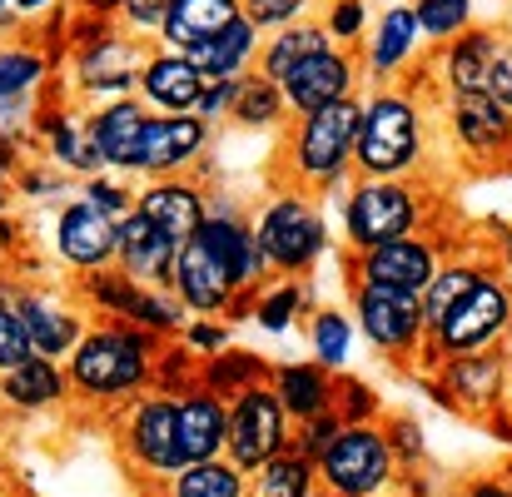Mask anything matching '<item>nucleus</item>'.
<instances>
[{
	"label": "nucleus",
	"instance_id": "37",
	"mask_svg": "<svg viewBox=\"0 0 512 497\" xmlns=\"http://www.w3.org/2000/svg\"><path fill=\"white\" fill-rule=\"evenodd\" d=\"M483 274H488V269H478V264H443V269H438V279L423 289V329H428V338L438 333V324L448 319V309H453Z\"/></svg>",
	"mask_w": 512,
	"mask_h": 497
},
{
	"label": "nucleus",
	"instance_id": "57",
	"mask_svg": "<svg viewBox=\"0 0 512 497\" xmlns=\"http://www.w3.org/2000/svg\"><path fill=\"white\" fill-rule=\"evenodd\" d=\"M5 10H10V0H0V15H5Z\"/></svg>",
	"mask_w": 512,
	"mask_h": 497
},
{
	"label": "nucleus",
	"instance_id": "2",
	"mask_svg": "<svg viewBox=\"0 0 512 497\" xmlns=\"http://www.w3.org/2000/svg\"><path fill=\"white\" fill-rule=\"evenodd\" d=\"M150 363H155V333L135 324H105L85 333L80 348L70 353V388L90 403H115L145 388Z\"/></svg>",
	"mask_w": 512,
	"mask_h": 497
},
{
	"label": "nucleus",
	"instance_id": "28",
	"mask_svg": "<svg viewBox=\"0 0 512 497\" xmlns=\"http://www.w3.org/2000/svg\"><path fill=\"white\" fill-rule=\"evenodd\" d=\"M15 314H20V324H25V333H30V343H35L40 358H70L80 348V338H85L80 319L70 309H60L55 299H45V294H25L15 304Z\"/></svg>",
	"mask_w": 512,
	"mask_h": 497
},
{
	"label": "nucleus",
	"instance_id": "45",
	"mask_svg": "<svg viewBox=\"0 0 512 497\" xmlns=\"http://www.w3.org/2000/svg\"><path fill=\"white\" fill-rule=\"evenodd\" d=\"M25 358H35V343H30V333L20 324V314L0 304V373L20 368Z\"/></svg>",
	"mask_w": 512,
	"mask_h": 497
},
{
	"label": "nucleus",
	"instance_id": "32",
	"mask_svg": "<svg viewBox=\"0 0 512 497\" xmlns=\"http://www.w3.org/2000/svg\"><path fill=\"white\" fill-rule=\"evenodd\" d=\"M269 383H274V368H269L264 358L244 353V348L214 353V358L204 363V373H199V388L214 393V398H224V403H234V398L249 393V388H269Z\"/></svg>",
	"mask_w": 512,
	"mask_h": 497
},
{
	"label": "nucleus",
	"instance_id": "16",
	"mask_svg": "<svg viewBox=\"0 0 512 497\" xmlns=\"http://www.w3.org/2000/svg\"><path fill=\"white\" fill-rule=\"evenodd\" d=\"M174 259H179V239L170 229H160L155 219H145L140 209L120 219V254L115 269L145 289H160L174 279Z\"/></svg>",
	"mask_w": 512,
	"mask_h": 497
},
{
	"label": "nucleus",
	"instance_id": "10",
	"mask_svg": "<svg viewBox=\"0 0 512 497\" xmlns=\"http://www.w3.org/2000/svg\"><path fill=\"white\" fill-rule=\"evenodd\" d=\"M155 50H145L140 35H125V30H110L105 40L75 50V80L90 100L110 105V100H125L140 90V70Z\"/></svg>",
	"mask_w": 512,
	"mask_h": 497
},
{
	"label": "nucleus",
	"instance_id": "5",
	"mask_svg": "<svg viewBox=\"0 0 512 497\" xmlns=\"http://www.w3.org/2000/svg\"><path fill=\"white\" fill-rule=\"evenodd\" d=\"M294 448V418L289 408L279 403L274 383L269 388H249L229 403V438H224V453L239 473H259L264 463L284 458Z\"/></svg>",
	"mask_w": 512,
	"mask_h": 497
},
{
	"label": "nucleus",
	"instance_id": "23",
	"mask_svg": "<svg viewBox=\"0 0 512 497\" xmlns=\"http://www.w3.org/2000/svg\"><path fill=\"white\" fill-rule=\"evenodd\" d=\"M443 398L468 413H498L508 398V358L503 353H473V358H448L443 368Z\"/></svg>",
	"mask_w": 512,
	"mask_h": 497
},
{
	"label": "nucleus",
	"instance_id": "25",
	"mask_svg": "<svg viewBox=\"0 0 512 497\" xmlns=\"http://www.w3.org/2000/svg\"><path fill=\"white\" fill-rule=\"evenodd\" d=\"M259 50H264V35L239 15L229 30H219L214 40H204V45H194V50H184V55L194 60V70H199L204 80H244V75H254Z\"/></svg>",
	"mask_w": 512,
	"mask_h": 497
},
{
	"label": "nucleus",
	"instance_id": "31",
	"mask_svg": "<svg viewBox=\"0 0 512 497\" xmlns=\"http://www.w3.org/2000/svg\"><path fill=\"white\" fill-rule=\"evenodd\" d=\"M274 393H279V403L289 408L294 423H309V418L334 413V383H329V368L324 363L274 368Z\"/></svg>",
	"mask_w": 512,
	"mask_h": 497
},
{
	"label": "nucleus",
	"instance_id": "17",
	"mask_svg": "<svg viewBox=\"0 0 512 497\" xmlns=\"http://www.w3.org/2000/svg\"><path fill=\"white\" fill-rule=\"evenodd\" d=\"M55 244H60V254H65L80 274H95V269L115 264V254H120V219L100 214V209L85 204V199H75V204L60 209Z\"/></svg>",
	"mask_w": 512,
	"mask_h": 497
},
{
	"label": "nucleus",
	"instance_id": "50",
	"mask_svg": "<svg viewBox=\"0 0 512 497\" xmlns=\"http://www.w3.org/2000/svg\"><path fill=\"white\" fill-rule=\"evenodd\" d=\"M184 338H189V348H194V353H209V358L229 348V329H219V324H204V319H194V324L184 329Z\"/></svg>",
	"mask_w": 512,
	"mask_h": 497
},
{
	"label": "nucleus",
	"instance_id": "35",
	"mask_svg": "<svg viewBox=\"0 0 512 497\" xmlns=\"http://www.w3.org/2000/svg\"><path fill=\"white\" fill-rule=\"evenodd\" d=\"M319 488V463L314 458H304V453H284V458H274V463H264L259 473H254V483H249V493L254 497H309Z\"/></svg>",
	"mask_w": 512,
	"mask_h": 497
},
{
	"label": "nucleus",
	"instance_id": "29",
	"mask_svg": "<svg viewBox=\"0 0 512 497\" xmlns=\"http://www.w3.org/2000/svg\"><path fill=\"white\" fill-rule=\"evenodd\" d=\"M244 15V0H174L170 25H165V50H194L204 40H214L219 30H229Z\"/></svg>",
	"mask_w": 512,
	"mask_h": 497
},
{
	"label": "nucleus",
	"instance_id": "52",
	"mask_svg": "<svg viewBox=\"0 0 512 497\" xmlns=\"http://www.w3.org/2000/svg\"><path fill=\"white\" fill-rule=\"evenodd\" d=\"M463 497H512V483H503V478H478V483L463 488Z\"/></svg>",
	"mask_w": 512,
	"mask_h": 497
},
{
	"label": "nucleus",
	"instance_id": "7",
	"mask_svg": "<svg viewBox=\"0 0 512 497\" xmlns=\"http://www.w3.org/2000/svg\"><path fill=\"white\" fill-rule=\"evenodd\" d=\"M254 239L264 249V264L274 274H304L324 244H329V229H324V214L304 199V194H279L259 209L254 219Z\"/></svg>",
	"mask_w": 512,
	"mask_h": 497
},
{
	"label": "nucleus",
	"instance_id": "14",
	"mask_svg": "<svg viewBox=\"0 0 512 497\" xmlns=\"http://www.w3.org/2000/svg\"><path fill=\"white\" fill-rule=\"evenodd\" d=\"M279 90H284L294 120L319 115V110L339 105V100H348V95H358V60H353V50L329 45V50L309 55V60L279 85Z\"/></svg>",
	"mask_w": 512,
	"mask_h": 497
},
{
	"label": "nucleus",
	"instance_id": "11",
	"mask_svg": "<svg viewBox=\"0 0 512 497\" xmlns=\"http://www.w3.org/2000/svg\"><path fill=\"white\" fill-rule=\"evenodd\" d=\"M125 453L140 473L150 478H174L184 468L179 458V398L170 393H155V398H140L125 418Z\"/></svg>",
	"mask_w": 512,
	"mask_h": 497
},
{
	"label": "nucleus",
	"instance_id": "38",
	"mask_svg": "<svg viewBox=\"0 0 512 497\" xmlns=\"http://www.w3.org/2000/svg\"><path fill=\"white\" fill-rule=\"evenodd\" d=\"M413 10H418L423 40L433 45H448L473 30V0H413Z\"/></svg>",
	"mask_w": 512,
	"mask_h": 497
},
{
	"label": "nucleus",
	"instance_id": "20",
	"mask_svg": "<svg viewBox=\"0 0 512 497\" xmlns=\"http://www.w3.org/2000/svg\"><path fill=\"white\" fill-rule=\"evenodd\" d=\"M498 45H503V30H468V35L438 45V55L423 70L443 85V95H473V90H488Z\"/></svg>",
	"mask_w": 512,
	"mask_h": 497
},
{
	"label": "nucleus",
	"instance_id": "42",
	"mask_svg": "<svg viewBox=\"0 0 512 497\" xmlns=\"http://www.w3.org/2000/svg\"><path fill=\"white\" fill-rule=\"evenodd\" d=\"M309 10H314V0H244V20H249L259 35L289 30V25H299Z\"/></svg>",
	"mask_w": 512,
	"mask_h": 497
},
{
	"label": "nucleus",
	"instance_id": "12",
	"mask_svg": "<svg viewBox=\"0 0 512 497\" xmlns=\"http://www.w3.org/2000/svg\"><path fill=\"white\" fill-rule=\"evenodd\" d=\"M209 150V125L199 115H150L125 169L150 174V179H174Z\"/></svg>",
	"mask_w": 512,
	"mask_h": 497
},
{
	"label": "nucleus",
	"instance_id": "26",
	"mask_svg": "<svg viewBox=\"0 0 512 497\" xmlns=\"http://www.w3.org/2000/svg\"><path fill=\"white\" fill-rule=\"evenodd\" d=\"M135 209H140L145 219H155L160 229H170L179 244H189V239L204 229V219H209V199H204V189L189 184V179H160V184H150Z\"/></svg>",
	"mask_w": 512,
	"mask_h": 497
},
{
	"label": "nucleus",
	"instance_id": "22",
	"mask_svg": "<svg viewBox=\"0 0 512 497\" xmlns=\"http://www.w3.org/2000/svg\"><path fill=\"white\" fill-rule=\"evenodd\" d=\"M418 40H423V25H418V10L413 5H388L373 20V30H368V60H363L373 90H383V85L398 80V70L413 60Z\"/></svg>",
	"mask_w": 512,
	"mask_h": 497
},
{
	"label": "nucleus",
	"instance_id": "15",
	"mask_svg": "<svg viewBox=\"0 0 512 497\" xmlns=\"http://www.w3.org/2000/svg\"><path fill=\"white\" fill-rule=\"evenodd\" d=\"M438 269H443L438 244H428L418 234L358 254V284H383V289H408V294H423L438 279Z\"/></svg>",
	"mask_w": 512,
	"mask_h": 497
},
{
	"label": "nucleus",
	"instance_id": "18",
	"mask_svg": "<svg viewBox=\"0 0 512 497\" xmlns=\"http://www.w3.org/2000/svg\"><path fill=\"white\" fill-rule=\"evenodd\" d=\"M224 269H229V279H234V289L244 294L249 284H259L264 279V249H259V239H254V224H244L229 204H214L209 209V219H204V229L194 234Z\"/></svg>",
	"mask_w": 512,
	"mask_h": 497
},
{
	"label": "nucleus",
	"instance_id": "9",
	"mask_svg": "<svg viewBox=\"0 0 512 497\" xmlns=\"http://www.w3.org/2000/svg\"><path fill=\"white\" fill-rule=\"evenodd\" d=\"M353 324L358 333L393 353V358H408L428 329H423V294H408V289H383V284H358L353 294Z\"/></svg>",
	"mask_w": 512,
	"mask_h": 497
},
{
	"label": "nucleus",
	"instance_id": "30",
	"mask_svg": "<svg viewBox=\"0 0 512 497\" xmlns=\"http://www.w3.org/2000/svg\"><path fill=\"white\" fill-rule=\"evenodd\" d=\"M334 40H329V30L319 25V20H299V25H289V30H274V35H264V50H259V75L264 80H274V85H284L309 55H319V50H329Z\"/></svg>",
	"mask_w": 512,
	"mask_h": 497
},
{
	"label": "nucleus",
	"instance_id": "6",
	"mask_svg": "<svg viewBox=\"0 0 512 497\" xmlns=\"http://www.w3.org/2000/svg\"><path fill=\"white\" fill-rule=\"evenodd\" d=\"M512 329V289L488 269L453 309L448 319L438 324V333L428 338L438 348V358H473V353H488L503 333Z\"/></svg>",
	"mask_w": 512,
	"mask_h": 497
},
{
	"label": "nucleus",
	"instance_id": "24",
	"mask_svg": "<svg viewBox=\"0 0 512 497\" xmlns=\"http://www.w3.org/2000/svg\"><path fill=\"white\" fill-rule=\"evenodd\" d=\"M224 438H229L224 398H214L204 388H189L179 398V458H184V468L189 463H214L224 453Z\"/></svg>",
	"mask_w": 512,
	"mask_h": 497
},
{
	"label": "nucleus",
	"instance_id": "33",
	"mask_svg": "<svg viewBox=\"0 0 512 497\" xmlns=\"http://www.w3.org/2000/svg\"><path fill=\"white\" fill-rule=\"evenodd\" d=\"M65 388H70V378L55 368V358H25L20 368H10V373H0V398L10 403V408H50L55 398H65Z\"/></svg>",
	"mask_w": 512,
	"mask_h": 497
},
{
	"label": "nucleus",
	"instance_id": "51",
	"mask_svg": "<svg viewBox=\"0 0 512 497\" xmlns=\"http://www.w3.org/2000/svg\"><path fill=\"white\" fill-rule=\"evenodd\" d=\"M368 413H373V393L363 383H348L339 398V418L343 423H368Z\"/></svg>",
	"mask_w": 512,
	"mask_h": 497
},
{
	"label": "nucleus",
	"instance_id": "44",
	"mask_svg": "<svg viewBox=\"0 0 512 497\" xmlns=\"http://www.w3.org/2000/svg\"><path fill=\"white\" fill-rule=\"evenodd\" d=\"M343 428H348V423H343L339 413H324V418L299 423V433H294V453H304V458H314V463H319V458L334 448V438H339Z\"/></svg>",
	"mask_w": 512,
	"mask_h": 497
},
{
	"label": "nucleus",
	"instance_id": "49",
	"mask_svg": "<svg viewBox=\"0 0 512 497\" xmlns=\"http://www.w3.org/2000/svg\"><path fill=\"white\" fill-rule=\"evenodd\" d=\"M488 95L512 110V40H508V30H503V45H498L493 70H488Z\"/></svg>",
	"mask_w": 512,
	"mask_h": 497
},
{
	"label": "nucleus",
	"instance_id": "27",
	"mask_svg": "<svg viewBox=\"0 0 512 497\" xmlns=\"http://www.w3.org/2000/svg\"><path fill=\"white\" fill-rule=\"evenodd\" d=\"M145 120H150L145 100L125 95V100L100 105V110L85 120V140L100 150V160H105L110 169H125L130 150H135V140H140V130H145Z\"/></svg>",
	"mask_w": 512,
	"mask_h": 497
},
{
	"label": "nucleus",
	"instance_id": "36",
	"mask_svg": "<svg viewBox=\"0 0 512 497\" xmlns=\"http://www.w3.org/2000/svg\"><path fill=\"white\" fill-rule=\"evenodd\" d=\"M229 120L244 125V130H269V125L289 120V100H284V90H279L274 80H264V75L254 70V75L239 80V100H234V115H229Z\"/></svg>",
	"mask_w": 512,
	"mask_h": 497
},
{
	"label": "nucleus",
	"instance_id": "1",
	"mask_svg": "<svg viewBox=\"0 0 512 497\" xmlns=\"http://www.w3.org/2000/svg\"><path fill=\"white\" fill-rule=\"evenodd\" d=\"M418 160H423V110L413 90L383 85L363 95V130L353 150L358 179H403L408 169H418Z\"/></svg>",
	"mask_w": 512,
	"mask_h": 497
},
{
	"label": "nucleus",
	"instance_id": "58",
	"mask_svg": "<svg viewBox=\"0 0 512 497\" xmlns=\"http://www.w3.org/2000/svg\"><path fill=\"white\" fill-rule=\"evenodd\" d=\"M508 40H512V15H508Z\"/></svg>",
	"mask_w": 512,
	"mask_h": 497
},
{
	"label": "nucleus",
	"instance_id": "3",
	"mask_svg": "<svg viewBox=\"0 0 512 497\" xmlns=\"http://www.w3.org/2000/svg\"><path fill=\"white\" fill-rule=\"evenodd\" d=\"M358 130H363V95H348L339 105L294 120L289 135V169L299 184H329L339 189L343 174L353 169L358 150Z\"/></svg>",
	"mask_w": 512,
	"mask_h": 497
},
{
	"label": "nucleus",
	"instance_id": "56",
	"mask_svg": "<svg viewBox=\"0 0 512 497\" xmlns=\"http://www.w3.org/2000/svg\"><path fill=\"white\" fill-rule=\"evenodd\" d=\"M309 497H334V493H324V488H314V493H309Z\"/></svg>",
	"mask_w": 512,
	"mask_h": 497
},
{
	"label": "nucleus",
	"instance_id": "47",
	"mask_svg": "<svg viewBox=\"0 0 512 497\" xmlns=\"http://www.w3.org/2000/svg\"><path fill=\"white\" fill-rule=\"evenodd\" d=\"M85 204H95V209H100V214H110V219H125V214H135V204H140V199H130L115 179L95 174V179L85 184Z\"/></svg>",
	"mask_w": 512,
	"mask_h": 497
},
{
	"label": "nucleus",
	"instance_id": "43",
	"mask_svg": "<svg viewBox=\"0 0 512 497\" xmlns=\"http://www.w3.org/2000/svg\"><path fill=\"white\" fill-rule=\"evenodd\" d=\"M304 309V289L299 284H274L269 294H259V309H254V319L264 324L269 333H284L294 324V314Z\"/></svg>",
	"mask_w": 512,
	"mask_h": 497
},
{
	"label": "nucleus",
	"instance_id": "8",
	"mask_svg": "<svg viewBox=\"0 0 512 497\" xmlns=\"http://www.w3.org/2000/svg\"><path fill=\"white\" fill-rule=\"evenodd\" d=\"M393 468H398L393 438L368 423H348L334 438V448L319 458V488L334 497H373L388 488Z\"/></svg>",
	"mask_w": 512,
	"mask_h": 497
},
{
	"label": "nucleus",
	"instance_id": "21",
	"mask_svg": "<svg viewBox=\"0 0 512 497\" xmlns=\"http://www.w3.org/2000/svg\"><path fill=\"white\" fill-rule=\"evenodd\" d=\"M174 299L189 309V314H219L229 299H239V289H234V279H229V269L199 244V239H189V244H179V259H174V279H170Z\"/></svg>",
	"mask_w": 512,
	"mask_h": 497
},
{
	"label": "nucleus",
	"instance_id": "46",
	"mask_svg": "<svg viewBox=\"0 0 512 497\" xmlns=\"http://www.w3.org/2000/svg\"><path fill=\"white\" fill-rule=\"evenodd\" d=\"M170 5L174 0H125V25L140 35V40H160L165 25H170Z\"/></svg>",
	"mask_w": 512,
	"mask_h": 497
},
{
	"label": "nucleus",
	"instance_id": "41",
	"mask_svg": "<svg viewBox=\"0 0 512 497\" xmlns=\"http://www.w3.org/2000/svg\"><path fill=\"white\" fill-rule=\"evenodd\" d=\"M319 25L329 30V40L334 45H343V50H353L373 25H368V5L363 0H329L324 5V15H319Z\"/></svg>",
	"mask_w": 512,
	"mask_h": 497
},
{
	"label": "nucleus",
	"instance_id": "13",
	"mask_svg": "<svg viewBox=\"0 0 512 497\" xmlns=\"http://www.w3.org/2000/svg\"><path fill=\"white\" fill-rule=\"evenodd\" d=\"M448 130L458 150L478 165H508L512 160V110L498 105L488 90L448 95Z\"/></svg>",
	"mask_w": 512,
	"mask_h": 497
},
{
	"label": "nucleus",
	"instance_id": "54",
	"mask_svg": "<svg viewBox=\"0 0 512 497\" xmlns=\"http://www.w3.org/2000/svg\"><path fill=\"white\" fill-rule=\"evenodd\" d=\"M493 428H498V438H508L512 443V393H508V408H503V413H493Z\"/></svg>",
	"mask_w": 512,
	"mask_h": 497
},
{
	"label": "nucleus",
	"instance_id": "4",
	"mask_svg": "<svg viewBox=\"0 0 512 497\" xmlns=\"http://www.w3.org/2000/svg\"><path fill=\"white\" fill-rule=\"evenodd\" d=\"M423 199L408 179H358L343 199V234L358 254L418 234Z\"/></svg>",
	"mask_w": 512,
	"mask_h": 497
},
{
	"label": "nucleus",
	"instance_id": "40",
	"mask_svg": "<svg viewBox=\"0 0 512 497\" xmlns=\"http://www.w3.org/2000/svg\"><path fill=\"white\" fill-rule=\"evenodd\" d=\"M40 80H45V55L40 50H30V45H5L0 50V105L30 95Z\"/></svg>",
	"mask_w": 512,
	"mask_h": 497
},
{
	"label": "nucleus",
	"instance_id": "55",
	"mask_svg": "<svg viewBox=\"0 0 512 497\" xmlns=\"http://www.w3.org/2000/svg\"><path fill=\"white\" fill-rule=\"evenodd\" d=\"M55 0H10V10H20V15H40V10H50Z\"/></svg>",
	"mask_w": 512,
	"mask_h": 497
},
{
	"label": "nucleus",
	"instance_id": "34",
	"mask_svg": "<svg viewBox=\"0 0 512 497\" xmlns=\"http://www.w3.org/2000/svg\"><path fill=\"white\" fill-rule=\"evenodd\" d=\"M170 497H249V473H239L229 458L189 463L170 478Z\"/></svg>",
	"mask_w": 512,
	"mask_h": 497
},
{
	"label": "nucleus",
	"instance_id": "53",
	"mask_svg": "<svg viewBox=\"0 0 512 497\" xmlns=\"http://www.w3.org/2000/svg\"><path fill=\"white\" fill-rule=\"evenodd\" d=\"M80 5H85L90 15H100V20H110L115 10H125V0H80Z\"/></svg>",
	"mask_w": 512,
	"mask_h": 497
},
{
	"label": "nucleus",
	"instance_id": "19",
	"mask_svg": "<svg viewBox=\"0 0 512 497\" xmlns=\"http://www.w3.org/2000/svg\"><path fill=\"white\" fill-rule=\"evenodd\" d=\"M204 90H209V80L194 70V60L184 50H155L145 60V70H140V90L135 95L150 110H160V115H194Z\"/></svg>",
	"mask_w": 512,
	"mask_h": 497
},
{
	"label": "nucleus",
	"instance_id": "39",
	"mask_svg": "<svg viewBox=\"0 0 512 497\" xmlns=\"http://www.w3.org/2000/svg\"><path fill=\"white\" fill-rule=\"evenodd\" d=\"M353 333H358V324H353L343 309H319V314L309 319V343H314V358H319L324 368H339V363H348Z\"/></svg>",
	"mask_w": 512,
	"mask_h": 497
},
{
	"label": "nucleus",
	"instance_id": "48",
	"mask_svg": "<svg viewBox=\"0 0 512 497\" xmlns=\"http://www.w3.org/2000/svg\"><path fill=\"white\" fill-rule=\"evenodd\" d=\"M234 100H239V80H209V90H204V100H199V120L204 125H214V120H229L234 115Z\"/></svg>",
	"mask_w": 512,
	"mask_h": 497
}]
</instances>
